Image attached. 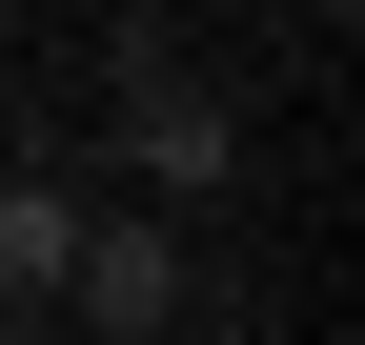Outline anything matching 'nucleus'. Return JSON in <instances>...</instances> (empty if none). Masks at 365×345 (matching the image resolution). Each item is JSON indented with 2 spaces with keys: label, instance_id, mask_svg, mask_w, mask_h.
Returning <instances> with one entry per match:
<instances>
[{
  "label": "nucleus",
  "instance_id": "obj_3",
  "mask_svg": "<svg viewBox=\"0 0 365 345\" xmlns=\"http://www.w3.org/2000/svg\"><path fill=\"white\" fill-rule=\"evenodd\" d=\"M61 244H81V183L61 163H0V305H61Z\"/></svg>",
  "mask_w": 365,
  "mask_h": 345
},
{
  "label": "nucleus",
  "instance_id": "obj_1",
  "mask_svg": "<svg viewBox=\"0 0 365 345\" xmlns=\"http://www.w3.org/2000/svg\"><path fill=\"white\" fill-rule=\"evenodd\" d=\"M223 284L182 264V224L163 203H81V244H61V325H102V345H163V325H203Z\"/></svg>",
  "mask_w": 365,
  "mask_h": 345
},
{
  "label": "nucleus",
  "instance_id": "obj_2",
  "mask_svg": "<svg viewBox=\"0 0 365 345\" xmlns=\"http://www.w3.org/2000/svg\"><path fill=\"white\" fill-rule=\"evenodd\" d=\"M122 163H143L163 203H223V183H244V102H223V81H163V61H143V102H122Z\"/></svg>",
  "mask_w": 365,
  "mask_h": 345
},
{
  "label": "nucleus",
  "instance_id": "obj_4",
  "mask_svg": "<svg viewBox=\"0 0 365 345\" xmlns=\"http://www.w3.org/2000/svg\"><path fill=\"white\" fill-rule=\"evenodd\" d=\"M0 325H21V305H0Z\"/></svg>",
  "mask_w": 365,
  "mask_h": 345
}]
</instances>
